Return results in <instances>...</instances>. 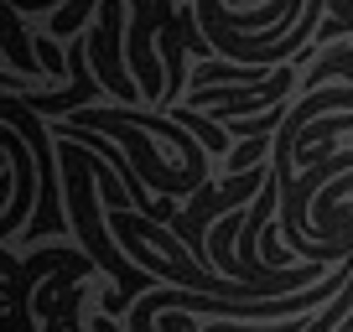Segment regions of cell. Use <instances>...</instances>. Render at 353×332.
Masks as SVG:
<instances>
[{
    "instance_id": "cell-1",
    "label": "cell",
    "mask_w": 353,
    "mask_h": 332,
    "mask_svg": "<svg viewBox=\"0 0 353 332\" xmlns=\"http://www.w3.org/2000/svg\"><path fill=\"white\" fill-rule=\"evenodd\" d=\"M57 156H63V192H68V208H73V229L83 234V249L94 255V265H99V270H110V276L120 280L125 296L141 301L145 291H156V276H151V270H141L135 260H125V255H114V249H110V234H104L99 208H94V187H99L94 161H99V156L88 151L83 141H63V145H57Z\"/></svg>"
},
{
    "instance_id": "cell-2",
    "label": "cell",
    "mask_w": 353,
    "mask_h": 332,
    "mask_svg": "<svg viewBox=\"0 0 353 332\" xmlns=\"http://www.w3.org/2000/svg\"><path fill=\"white\" fill-rule=\"evenodd\" d=\"M120 26H125V11H120V0H104L99 6V26L83 37L88 42V63H94V73H99V83L120 99V110L135 99V94H145V89H135L141 78H130L125 73V52H120Z\"/></svg>"
},
{
    "instance_id": "cell-3",
    "label": "cell",
    "mask_w": 353,
    "mask_h": 332,
    "mask_svg": "<svg viewBox=\"0 0 353 332\" xmlns=\"http://www.w3.org/2000/svg\"><path fill=\"white\" fill-rule=\"evenodd\" d=\"M6 151H11V166H16V203L6 208V218H0V239L16 244L21 239V218L32 213V182L42 177V172H37V156H32V145H26V135L16 130V125L6 130Z\"/></svg>"
},
{
    "instance_id": "cell-4",
    "label": "cell",
    "mask_w": 353,
    "mask_h": 332,
    "mask_svg": "<svg viewBox=\"0 0 353 332\" xmlns=\"http://www.w3.org/2000/svg\"><path fill=\"white\" fill-rule=\"evenodd\" d=\"M172 120H176V125H188V130H198V141L208 145V156H234V151H229V130H223L219 120H203V110H192V104H176Z\"/></svg>"
},
{
    "instance_id": "cell-5",
    "label": "cell",
    "mask_w": 353,
    "mask_h": 332,
    "mask_svg": "<svg viewBox=\"0 0 353 332\" xmlns=\"http://www.w3.org/2000/svg\"><path fill=\"white\" fill-rule=\"evenodd\" d=\"M332 73H343V78H353V47H327V52L317 57V63L307 68V78H301V94H317L322 83H327Z\"/></svg>"
},
{
    "instance_id": "cell-6",
    "label": "cell",
    "mask_w": 353,
    "mask_h": 332,
    "mask_svg": "<svg viewBox=\"0 0 353 332\" xmlns=\"http://www.w3.org/2000/svg\"><path fill=\"white\" fill-rule=\"evenodd\" d=\"M94 6H104V0H68L63 11H52V21H47V32L63 42V37H73V32H83V21L94 16Z\"/></svg>"
}]
</instances>
